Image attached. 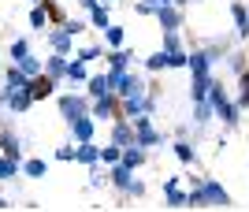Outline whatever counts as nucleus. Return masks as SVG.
Instances as JSON below:
<instances>
[{"label":"nucleus","mask_w":249,"mask_h":212,"mask_svg":"<svg viewBox=\"0 0 249 212\" xmlns=\"http://www.w3.org/2000/svg\"><path fill=\"white\" fill-rule=\"evenodd\" d=\"M67 64H71V56H67V53L45 56V74H49V78H56V82H67Z\"/></svg>","instance_id":"nucleus-14"},{"label":"nucleus","mask_w":249,"mask_h":212,"mask_svg":"<svg viewBox=\"0 0 249 212\" xmlns=\"http://www.w3.org/2000/svg\"><path fill=\"white\" fill-rule=\"evenodd\" d=\"M74 164H101V145L97 141H74Z\"/></svg>","instance_id":"nucleus-16"},{"label":"nucleus","mask_w":249,"mask_h":212,"mask_svg":"<svg viewBox=\"0 0 249 212\" xmlns=\"http://www.w3.org/2000/svg\"><path fill=\"white\" fill-rule=\"evenodd\" d=\"M45 41H49V49H52V53H67V56L74 53V34L67 30L63 22H60V26H52V30L45 34Z\"/></svg>","instance_id":"nucleus-7"},{"label":"nucleus","mask_w":249,"mask_h":212,"mask_svg":"<svg viewBox=\"0 0 249 212\" xmlns=\"http://www.w3.org/2000/svg\"><path fill=\"white\" fill-rule=\"evenodd\" d=\"M8 56L19 64L22 56H30V41H26V37H15V41H11V49H8Z\"/></svg>","instance_id":"nucleus-35"},{"label":"nucleus","mask_w":249,"mask_h":212,"mask_svg":"<svg viewBox=\"0 0 249 212\" xmlns=\"http://www.w3.org/2000/svg\"><path fill=\"white\" fill-rule=\"evenodd\" d=\"M4 82H8L11 89H26V86H30V74H26L19 64H15V60H11V64H8V71H4Z\"/></svg>","instance_id":"nucleus-27"},{"label":"nucleus","mask_w":249,"mask_h":212,"mask_svg":"<svg viewBox=\"0 0 249 212\" xmlns=\"http://www.w3.org/2000/svg\"><path fill=\"white\" fill-rule=\"evenodd\" d=\"M22 175H26V179H45V175H49V160H41V157H26L22 160Z\"/></svg>","instance_id":"nucleus-26"},{"label":"nucleus","mask_w":249,"mask_h":212,"mask_svg":"<svg viewBox=\"0 0 249 212\" xmlns=\"http://www.w3.org/2000/svg\"><path fill=\"white\" fill-rule=\"evenodd\" d=\"M108 74H112V89L119 97H142V93H149V86L153 82H145V78H142V74H134L130 71V67H126V71H112V67H108Z\"/></svg>","instance_id":"nucleus-3"},{"label":"nucleus","mask_w":249,"mask_h":212,"mask_svg":"<svg viewBox=\"0 0 249 212\" xmlns=\"http://www.w3.org/2000/svg\"><path fill=\"white\" fill-rule=\"evenodd\" d=\"M89 105H93V97L89 93H60L56 97V108H60V116H63V123H71V119H78V116H86L89 112Z\"/></svg>","instance_id":"nucleus-4"},{"label":"nucleus","mask_w":249,"mask_h":212,"mask_svg":"<svg viewBox=\"0 0 249 212\" xmlns=\"http://www.w3.org/2000/svg\"><path fill=\"white\" fill-rule=\"evenodd\" d=\"M56 86H60V82H56V78H49V74H34V78H30V86H26V89H30V97H34V101H49V97L52 93H56Z\"/></svg>","instance_id":"nucleus-12"},{"label":"nucleus","mask_w":249,"mask_h":212,"mask_svg":"<svg viewBox=\"0 0 249 212\" xmlns=\"http://www.w3.org/2000/svg\"><path fill=\"white\" fill-rule=\"evenodd\" d=\"M182 19H186V8H178V4H160V11H156V26L160 30H178Z\"/></svg>","instance_id":"nucleus-9"},{"label":"nucleus","mask_w":249,"mask_h":212,"mask_svg":"<svg viewBox=\"0 0 249 212\" xmlns=\"http://www.w3.org/2000/svg\"><path fill=\"white\" fill-rule=\"evenodd\" d=\"M0 209H11V201H8V197H0Z\"/></svg>","instance_id":"nucleus-42"},{"label":"nucleus","mask_w":249,"mask_h":212,"mask_svg":"<svg viewBox=\"0 0 249 212\" xmlns=\"http://www.w3.org/2000/svg\"><path fill=\"white\" fill-rule=\"evenodd\" d=\"M108 175H112V186L119 190V197H126V194H130V182H134V168H126L123 160H119V164L108 168Z\"/></svg>","instance_id":"nucleus-11"},{"label":"nucleus","mask_w":249,"mask_h":212,"mask_svg":"<svg viewBox=\"0 0 249 212\" xmlns=\"http://www.w3.org/2000/svg\"><path fill=\"white\" fill-rule=\"evenodd\" d=\"M19 175H22V160L0 153V182H19Z\"/></svg>","instance_id":"nucleus-25"},{"label":"nucleus","mask_w":249,"mask_h":212,"mask_svg":"<svg viewBox=\"0 0 249 212\" xmlns=\"http://www.w3.org/2000/svg\"><path fill=\"white\" fill-rule=\"evenodd\" d=\"M89 26L101 30V34L112 26V0H104V4H93V8H89Z\"/></svg>","instance_id":"nucleus-18"},{"label":"nucleus","mask_w":249,"mask_h":212,"mask_svg":"<svg viewBox=\"0 0 249 212\" xmlns=\"http://www.w3.org/2000/svg\"><path fill=\"white\" fill-rule=\"evenodd\" d=\"M86 93H89V97H104V93H112V74H108V71L89 74V78H86Z\"/></svg>","instance_id":"nucleus-23"},{"label":"nucleus","mask_w":249,"mask_h":212,"mask_svg":"<svg viewBox=\"0 0 249 212\" xmlns=\"http://www.w3.org/2000/svg\"><path fill=\"white\" fill-rule=\"evenodd\" d=\"M156 4H178V0H156Z\"/></svg>","instance_id":"nucleus-43"},{"label":"nucleus","mask_w":249,"mask_h":212,"mask_svg":"<svg viewBox=\"0 0 249 212\" xmlns=\"http://www.w3.org/2000/svg\"><path fill=\"white\" fill-rule=\"evenodd\" d=\"M212 119H216V108H212V101H194V123H197V134H205Z\"/></svg>","instance_id":"nucleus-20"},{"label":"nucleus","mask_w":249,"mask_h":212,"mask_svg":"<svg viewBox=\"0 0 249 212\" xmlns=\"http://www.w3.org/2000/svg\"><path fill=\"white\" fill-rule=\"evenodd\" d=\"M89 190H104L112 186V175H108V164H89V179H86Z\"/></svg>","instance_id":"nucleus-24"},{"label":"nucleus","mask_w":249,"mask_h":212,"mask_svg":"<svg viewBox=\"0 0 249 212\" xmlns=\"http://www.w3.org/2000/svg\"><path fill=\"white\" fill-rule=\"evenodd\" d=\"M190 209H231V194L219 179L205 175L197 186H190Z\"/></svg>","instance_id":"nucleus-1"},{"label":"nucleus","mask_w":249,"mask_h":212,"mask_svg":"<svg viewBox=\"0 0 249 212\" xmlns=\"http://www.w3.org/2000/svg\"><path fill=\"white\" fill-rule=\"evenodd\" d=\"M171 149H175V157H178L182 168H197V145H194V141L175 138V141H171Z\"/></svg>","instance_id":"nucleus-17"},{"label":"nucleus","mask_w":249,"mask_h":212,"mask_svg":"<svg viewBox=\"0 0 249 212\" xmlns=\"http://www.w3.org/2000/svg\"><path fill=\"white\" fill-rule=\"evenodd\" d=\"M123 41H126V30H123V26H108V30H104V45H108V49H119Z\"/></svg>","instance_id":"nucleus-34"},{"label":"nucleus","mask_w":249,"mask_h":212,"mask_svg":"<svg viewBox=\"0 0 249 212\" xmlns=\"http://www.w3.org/2000/svg\"><path fill=\"white\" fill-rule=\"evenodd\" d=\"M208 101H212V108H216V119L223 123V127H227V130H238V123H242V108H238V101H231V97H227L223 82H216V78H212V86H208Z\"/></svg>","instance_id":"nucleus-2"},{"label":"nucleus","mask_w":249,"mask_h":212,"mask_svg":"<svg viewBox=\"0 0 249 212\" xmlns=\"http://www.w3.org/2000/svg\"><path fill=\"white\" fill-rule=\"evenodd\" d=\"M19 67H22V71H26V74L34 78V74H41V71H45V60L30 53V56H22V60H19Z\"/></svg>","instance_id":"nucleus-33"},{"label":"nucleus","mask_w":249,"mask_h":212,"mask_svg":"<svg viewBox=\"0 0 249 212\" xmlns=\"http://www.w3.org/2000/svg\"><path fill=\"white\" fill-rule=\"evenodd\" d=\"M52 157L60 160V164H74V145H60L56 153H52Z\"/></svg>","instance_id":"nucleus-39"},{"label":"nucleus","mask_w":249,"mask_h":212,"mask_svg":"<svg viewBox=\"0 0 249 212\" xmlns=\"http://www.w3.org/2000/svg\"><path fill=\"white\" fill-rule=\"evenodd\" d=\"M34 105H37V101L30 97V89H15V93H11V101H8V112H11V116H26Z\"/></svg>","instance_id":"nucleus-22"},{"label":"nucleus","mask_w":249,"mask_h":212,"mask_svg":"<svg viewBox=\"0 0 249 212\" xmlns=\"http://www.w3.org/2000/svg\"><path fill=\"white\" fill-rule=\"evenodd\" d=\"M178 175H167L164 182H160V190H164V205L167 209H190V190H182L178 186Z\"/></svg>","instance_id":"nucleus-6"},{"label":"nucleus","mask_w":249,"mask_h":212,"mask_svg":"<svg viewBox=\"0 0 249 212\" xmlns=\"http://www.w3.org/2000/svg\"><path fill=\"white\" fill-rule=\"evenodd\" d=\"M26 4H41V0H26Z\"/></svg>","instance_id":"nucleus-44"},{"label":"nucleus","mask_w":249,"mask_h":212,"mask_svg":"<svg viewBox=\"0 0 249 212\" xmlns=\"http://www.w3.org/2000/svg\"><path fill=\"white\" fill-rule=\"evenodd\" d=\"M145 160H149V149H142V145H138V141H134V145H126L123 149V164H126V168H142V164H145Z\"/></svg>","instance_id":"nucleus-29"},{"label":"nucleus","mask_w":249,"mask_h":212,"mask_svg":"<svg viewBox=\"0 0 249 212\" xmlns=\"http://www.w3.org/2000/svg\"><path fill=\"white\" fill-rule=\"evenodd\" d=\"M126 197H145V182L134 179V182H130V194H126Z\"/></svg>","instance_id":"nucleus-40"},{"label":"nucleus","mask_w":249,"mask_h":212,"mask_svg":"<svg viewBox=\"0 0 249 212\" xmlns=\"http://www.w3.org/2000/svg\"><path fill=\"white\" fill-rule=\"evenodd\" d=\"M123 160V145H115V141H108V145H101V164H119Z\"/></svg>","instance_id":"nucleus-30"},{"label":"nucleus","mask_w":249,"mask_h":212,"mask_svg":"<svg viewBox=\"0 0 249 212\" xmlns=\"http://www.w3.org/2000/svg\"><path fill=\"white\" fill-rule=\"evenodd\" d=\"M86 78H89V64L74 56L71 64H67V82H71V86H86Z\"/></svg>","instance_id":"nucleus-28"},{"label":"nucleus","mask_w":249,"mask_h":212,"mask_svg":"<svg viewBox=\"0 0 249 212\" xmlns=\"http://www.w3.org/2000/svg\"><path fill=\"white\" fill-rule=\"evenodd\" d=\"M134 141H138V145H142V149H160V145H164L167 138H164V130H156L153 123H149V127H138Z\"/></svg>","instance_id":"nucleus-19"},{"label":"nucleus","mask_w":249,"mask_h":212,"mask_svg":"<svg viewBox=\"0 0 249 212\" xmlns=\"http://www.w3.org/2000/svg\"><path fill=\"white\" fill-rule=\"evenodd\" d=\"M112 4H115V0H112Z\"/></svg>","instance_id":"nucleus-46"},{"label":"nucleus","mask_w":249,"mask_h":212,"mask_svg":"<svg viewBox=\"0 0 249 212\" xmlns=\"http://www.w3.org/2000/svg\"><path fill=\"white\" fill-rule=\"evenodd\" d=\"M67 130H71L74 141H93V138H97V119H93V112H86V116L71 119V123H67Z\"/></svg>","instance_id":"nucleus-8"},{"label":"nucleus","mask_w":249,"mask_h":212,"mask_svg":"<svg viewBox=\"0 0 249 212\" xmlns=\"http://www.w3.org/2000/svg\"><path fill=\"white\" fill-rule=\"evenodd\" d=\"M104 64L112 67V71H126V67L138 64V56L130 53V49H123V45H119V49H108V53H104Z\"/></svg>","instance_id":"nucleus-13"},{"label":"nucleus","mask_w":249,"mask_h":212,"mask_svg":"<svg viewBox=\"0 0 249 212\" xmlns=\"http://www.w3.org/2000/svg\"><path fill=\"white\" fill-rule=\"evenodd\" d=\"M231 15H234V34L242 41H249V8L246 0H231Z\"/></svg>","instance_id":"nucleus-15"},{"label":"nucleus","mask_w":249,"mask_h":212,"mask_svg":"<svg viewBox=\"0 0 249 212\" xmlns=\"http://www.w3.org/2000/svg\"><path fill=\"white\" fill-rule=\"evenodd\" d=\"M89 112H93L97 123H112V119L123 116V97L115 93H104V97H93V105H89Z\"/></svg>","instance_id":"nucleus-5"},{"label":"nucleus","mask_w":249,"mask_h":212,"mask_svg":"<svg viewBox=\"0 0 249 212\" xmlns=\"http://www.w3.org/2000/svg\"><path fill=\"white\" fill-rule=\"evenodd\" d=\"M30 26H34L37 34H49V30H52V15H49V4H45V0L30 8Z\"/></svg>","instance_id":"nucleus-21"},{"label":"nucleus","mask_w":249,"mask_h":212,"mask_svg":"<svg viewBox=\"0 0 249 212\" xmlns=\"http://www.w3.org/2000/svg\"><path fill=\"white\" fill-rule=\"evenodd\" d=\"M63 26H67V30H71V34H74V37H82V34H86V30H89V19H78V15H71V19L63 22Z\"/></svg>","instance_id":"nucleus-37"},{"label":"nucleus","mask_w":249,"mask_h":212,"mask_svg":"<svg viewBox=\"0 0 249 212\" xmlns=\"http://www.w3.org/2000/svg\"><path fill=\"white\" fill-rule=\"evenodd\" d=\"M234 101H238L242 112L249 108V71H238V97H234Z\"/></svg>","instance_id":"nucleus-32"},{"label":"nucleus","mask_w":249,"mask_h":212,"mask_svg":"<svg viewBox=\"0 0 249 212\" xmlns=\"http://www.w3.org/2000/svg\"><path fill=\"white\" fill-rule=\"evenodd\" d=\"M134 134H138L134 123L119 116V119H112V134H108V141H115V145H123V149H126V145H134Z\"/></svg>","instance_id":"nucleus-10"},{"label":"nucleus","mask_w":249,"mask_h":212,"mask_svg":"<svg viewBox=\"0 0 249 212\" xmlns=\"http://www.w3.org/2000/svg\"><path fill=\"white\" fill-rule=\"evenodd\" d=\"M78 4H82V8L89 11V8H93V4H101V0H78Z\"/></svg>","instance_id":"nucleus-41"},{"label":"nucleus","mask_w":249,"mask_h":212,"mask_svg":"<svg viewBox=\"0 0 249 212\" xmlns=\"http://www.w3.org/2000/svg\"><path fill=\"white\" fill-rule=\"evenodd\" d=\"M134 11H138V15H156V11H160V4H156V0H138Z\"/></svg>","instance_id":"nucleus-38"},{"label":"nucleus","mask_w":249,"mask_h":212,"mask_svg":"<svg viewBox=\"0 0 249 212\" xmlns=\"http://www.w3.org/2000/svg\"><path fill=\"white\" fill-rule=\"evenodd\" d=\"M145 71L149 74H160V71H167V49H160V53H153L145 60Z\"/></svg>","instance_id":"nucleus-31"},{"label":"nucleus","mask_w":249,"mask_h":212,"mask_svg":"<svg viewBox=\"0 0 249 212\" xmlns=\"http://www.w3.org/2000/svg\"><path fill=\"white\" fill-rule=\"evenodd\" d=\"M78 60H86V64H97V60H101L104 56V45H86V49H78Z\"/></svg>","instance_id":"nucleus-36"},{"label":"nucleus","mask_w":249,"mask_h":212,"mask_svg":"<svg viewBox=\"0 0 249 212\" xmlns=\"http://www.w3.org/2000/svg\"><path fill=\"white\" fill-rule=\"evenodd\" d=\"M246 8H249V0H246Z\"/></svg>","instance_id":"nucleus-45"}]
</instances>
